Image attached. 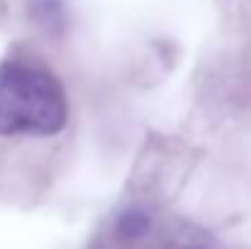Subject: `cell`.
I'll return each instance as SVG.
<instances>
[{
    "label": "cell",
    "instance_id": "1",
    "mask_svg": "<svg viewBox=\"0 0 251 249\" xmlns=\"http://www.w3.org/2000/svg\"><path fill=\"white\" fill-rule=\"evenodd\" d=\"M69 122V98L61 81L25 59L0 64V137H56Z\"/></svg>",
    "mask_w": 251,
    "mask_h": 249
},
{
    "label": "cell",
    "instance_id": "2",
    "mask_svg": "<svg viewBox=\"0 0 251 249\" xmlns=\"http://www.w3.org/2000/svg\"><path fill=\"white\" fill-rule=\"evenodd\" d=\"M151 227H154V220L144 208H129L117 215L112 232L122 247H139L151 235Z\"/></svg>",
    "mask_w": 251,
    "mask_h": 249
}]
</instances>
